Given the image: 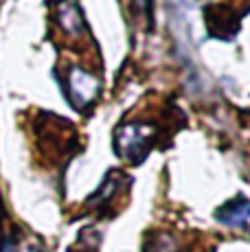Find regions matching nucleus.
<instances>
[{
	"mask_svg": "<svg viewBox=\"0 0 250 252\" xmlns=\"http://www.w3.org/2000/svg\"><path fill=\"white\" fill-rule=\"evenodd\" d=\"M158 138V127L150 123H127L121 125L114 134V147L123 160L138 164L150 154L152 145Z\"/></svg>",
	"mask_w": 250,
	"mask_h": 252,
	"instance_id": "nucleus-1",
	"label": "nucleus"
},
{
	"mask_svg": "<svg viewBox=\"0 0 250 252\" xmlns=\"http://www.w3.org/2000/svg\"><path fill=\"white\" fill-rule=\"evenodd\" d=\"M2 244H4V239H2V208H0V250H2Z\"/></svg>",
	"mask_w": 250,
	"mask_h": 252,
	"instance_id": "nucleus-5",
	"label": "nucleus"
},
{
	"mask_svg": "<svg viewBox=\"0 0 250 252\" xmlns=\"http://www.w3.org/2000/svg\"><path fill=\"white\" fill-rule=\"evenodd\" d=\"M60 86L64 88L66 99L70 101V105L75 110H86L90 103H94L101 88L97 77L86 68H81V66H70L66 70L64 79L60 81Z\"/></svg>",
	"mask_w": 250,
	"mask_h": 252,
	"instance_id": "nucleus-2",
	"label": "nucleus"
},
{
	"mask_svg": "<svg viewBox=\"0 0 250 252\" xmlns=\"http://www.w3.org/2000/svg\"><path fill=\"white\" fill-rule=\"evenodd\" d=\"M123 180H127V178H125L123 173H119V171H110L108 176L103 178L101 187L93 193V197L88 200V206H90V208H94V211H103L105 206H110V204H112L114 197H117L119 193H121Z\"/></svg>",
	"mask_w": 250,
	"mask_h": 252,
	"instance_id": "nucleus-4",
	"label": "nucleus"
},
{
	"mask_svg": "<svg viewBox=\"0 0 250 252\" xmlns=\"http://www.w3.org/2000/svg\"><path fill=\"white\" fill-rule=\"evenodd\" d=\"M215 217H218L222 224L230 226V228H248L250 226V202L246 197H235L228 204L218 208Z\"/></svg>",
	"mask_w": 250,
	"mask_h": 252,
	"instance_id": "nucleus-3",
	"label": "nucleus"
}]
</instances>
